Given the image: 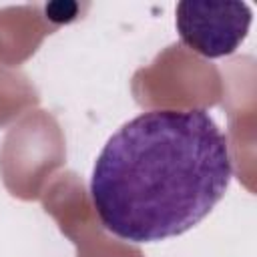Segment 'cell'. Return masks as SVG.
<instances>
[{
  "label": "cell",
  "mask_w": 257,
  "mask_h": 257,
  "mask_svg": "<svg viewBox=\"0 0 257 257\" xmlns=\"http://www.w3.org/2000/svg\"><path fill=\"white\" fill-rule=\"evenodd\" d=\"M231 177L227 135L205 108H155L104 143L88 189L106 231L128 243H155L199 225Z\"/></svg>",
  "instance_id": "1"
},
{
  "label": "cell",
  "mask_w": 257,
  "mask_h": 257,
  "mask_svg": "<svg viewBox=\"0 0 257 257\" xmlns=\"http://www.w3.org/2000/svg\"><path fill=\"white\" fill-rule=\"evenodd\" d=\"M175 24L181 40L205 58L233 54L251 26V8L245 2H193L177 4Z\"/></svg>",
  "instance_id": "2"
}]
</instances>
